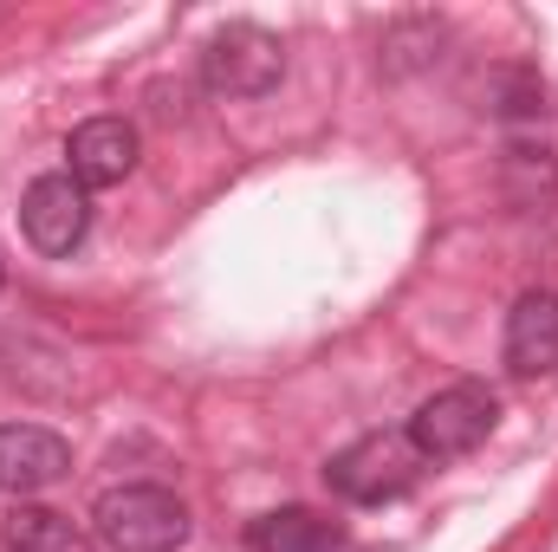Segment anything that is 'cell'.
<instances>
[{"label": "cell", "instance_id": "6da1fadb", "mask_svg": "<svg viewBox=\"0 0 558 552\" xmlns=\"http://www.w3.org/2000/svg\"><path fill=\"white\" fill-rule=\"evenodd\" d=\"M92 540L111 552H175L189 540V507L156 481H124V488L98 494Z\"/></svg>", "mask_w": 558, "mask_h": 552}, {"label": "cell", "instance_id": "9c48e42d", "mask_svg": "<svg viewBox=\"0 0 558 552\" xmlns=\"http://www.w3.org/2000/svg\"><path fill=\"white\" fill-rule=\"evenodd\" d=\"M0 540H7V552H98L92 527H78V520L59 514V507H33V501H20V507L7 514Z\"/></svg>", "mask_w": 558, "mask_h": 552}, {"label": "cell", "instance_id": "8992f818", "mask_svg": "<svg viewBox=\"0 0 558 552\" xmlns=\"http://www.w3.org/2000/svg\"><path fill=\"white\" fill-rule=\"evenodd\" d=\"M72 475V442L39 422H0V494L26 501Z\"/></svg>", "mask_w": 558, "mask_h": 552}, {"label": "cell", "instance_id": "7a4b0ae2", "mask_svg": "<svg viewBox=\"0 0 558 552\" xmlns=\"http://www.w3.org/2000/svg\"><path fill=\"white\" fill-rule=\"evenodd\" d=\"M422 468H428V461L416 455L410 429H371V435H357L351 448H338V455L325 461V481H331L338 501L384 507V501H397V494L416 488Z\"/></svg>", "mask_w": 558, "mask_h": 552}, {"label": "cell", "instance_id": "8fae6325", "mask_svg": "<svg viewBox=\"0 0 558 552\" xmlns=\"http://www.w3.org/2000/svg\"><path fill=\"white\" fill-rule=\"evenodd\" d=\"M0 279H7V267H0Z\"/></svg>", "mask_w": 558, "mask_h": 552}, {"label": "cell", "instance_id": "ba28073f", "mask_svg": "<svg viewBox=\"0 0 558 552\" xmlns=\"http://www.w3.org/2000/svg\"><path fill=\"white\" fill-rule=\"evenodd\" d=\"M507 371L546 377L558 371V292H520L507 312Z\"/></svg>", "mask_w": 558, "mask_h": 552}, {"label": "cell", "instance_id": "277c9868", "mask_svg": "<svg viewBox=\"0 0 558 552\" xmlns=\"http://www.w3.org/2000/svg\"><path fill=\"white\" fill-rule=\"evenodd\" d=\"M279 72H286V46L267 26H254V20L221 26L202 46V85L215 98H267L279 85Z\"/></svg>", "mask_w": 558, "mask_h": 552}, {"label": "cell", "instance_id": "30bf717a", "mask_svg": "<svg viewBox=\"0 0 558 552\" xmlns=\"http://www.w3.org/2000/svg\"><path fill=\"white\" fill-rule=\"evenodd\" d=\"M338 540H344L338 520H325L312 507H274V514H260L247 527V547L254 552H331Z\"/></svg>", "mask_w": 558, "mask_h": 552}, {"label": "cell", "instance_id": "52a82bcc", "mask_svg": "<svg viewBox=\"0 0 558 552\" xmlns=\"http://www.w3.org/2000/svg\"><path fill=\"white\" fill-rule=\"evenodd\" d=\"M65 163H72V182L78 189H111L137 169V131L124 118H92L78 124L65 143Z\"/></svg>", "mask_w": 558, "mask_h": 552}, {"label": "cell", "instance_id": "3957f363", "mask_svg": "<svg viewBox=\"0 0 558 552\" xmlns=\"http://www.w3.org/2000/svg\"><path fill=\"white\" fill-rule=\"evenodd\" d=\"M500 422V397L487 384H448L435 391L416 416H410V442H416L422 461H454V455H474Z\"/></svg>", "mask_w": 558, "mask_h": 552}, {"label": "cell", "instance_id": "5b68a950", "mask_svg": "<svg viewBox=\"0 0 558 552\" xmlns=\"http://www.w3.org/2000/svg\"><path fill=\"white\" fill-rule=\"evenodd\" d=\"M20 228H26V241H33L46 261L72 254V248L85 241V228H92V189H78L72 169L39 176V182L20 195Z\"/></svg>", "mask_w": 558, "mask_h": 552}]
</instances>
